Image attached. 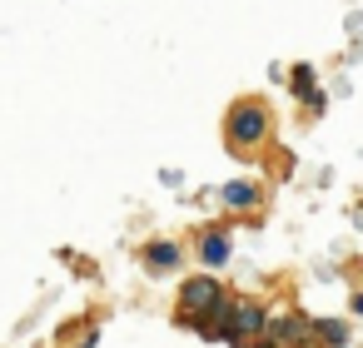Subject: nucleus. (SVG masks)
<instances>
[{
  "label": "nucleus",
  "mask_w": 363,
  "mask_h": 348,
  "mask_svg": "<svg viewBox=\"0 0 363 348\" xmlns=\"http://www.w3.org/2000/svg\"><path fill=\"white\" fill-rule=\"evenodd\" d=\"M318 338H323L328 348H343V343H348V323H338V318H318Z\"/></svg>",
  "instance_id": "9"
},
{
  "label": "nucleus",
  "mask_w": 363,
  "mask_h": 348,
  "mask_svg": "<svg viewBox=\"0 0 363 348\" xmlns=\"http://www.w3.org/2000/svg\"><path fill=\"white\" fill-rule=\"evenodd\" d=\"M224 303H229L224 284H219L214 274H194V279H184V284H179L174 323H179V328H194V333H209V323L224 313Z\"/></svg>",
  "instance_id": "1"
},
{
  "label": "nucleus",
  "mask_w": 363,
  "mask_h": 348,
  "mask_svg": "<svg viewBox=\"0 0 363 348\" xmlns=\"http://www.w3.org/2000/svg\"><path fill=\"white\" fill-rule=\"evenodd\" d=\"M219 199H224V209H229V214H254V209H259V199H264V189H259L254 179H229V184L219 189Z\"/></svg>",
  "instance_id": "6"
},
{
  "label": "nucleus",
  "mask_w": 363,
  "mask_h": 348,
  "mask_svg": "<svg viewBox=\"0 0 363 348\" xmlns=\"http://www.w3.org/2000/svg\"><path fill=\"white\" fill-rule=\"evenodd\" d=\"M353 313H363V293H353Z\"/></svg>",
  "instance_id": "10"
},
{
  "label": "nucleus",
  "mask_w": 363,
  "mask_h": 348,
  "mask_svg": "<svg viewBox=\"0 0 363 348\" xmlns=\"http://www.w3.org/2000/svg\"><path fill=\"white\" fill-rule=\"evenodd\" d=\"M259 338L274 343V348H318L323 343L318 338V323L303 318V313H269V323H264Z\"/></svg>",
  "instance_id": "3"
},
{
  "label": "nucleus",
  "mask_w": 363,
  "mask_h": 348,
  "mask_svg": "<svg viewBox=\"0 0 363 348\" xmlns=\"http://www.w3.org/2000/svg\"><path fill=\"white\" fill-rule=\"evenodd\" d=\"M269 135H274V115H269L264 100H234V105H229V115H224V145H229L234 155L264 150Z\"/></svg>",
  "instance_id": "2"
},
{
  "label": "nucleus",
  "mask_w": 363,
  "mask_h": 348,
  "mask_svg": "<svg viewBox=\"0 0 363 348\" xmlns=\"http://www.w3.org/2000/svg\"><path fill=\"white\" fill-rule=\"evenodd\" d=\"M194 254H199V264H204V269H219V264H229V254H234V239H229V229H204V234H199V244H194Z\"/></svg>",
  "instance_id": "7"
},
{
  "label": "nucleus",
  "mask_w": 363,
  "mask_h": 348,
  "mask_svg": "<svg viewBox=\"0 0 363 348\" xmlns=\"http://www.w3.org/2000/svg\"><path fill=\"white\" fill-rule=\"evenodd\" d=\"M289 90H294V100H303L308 115H323V110H328V95H323L313 65H294V70H289Z\"/></svg>",
  "instance_id": "5"
},
{
  "label": "nucleus",
  "mask_w": 363,
  "mask_h": 348,
  "mask_svg": "<svg viewBox=\"0 0 363 348\" xmlns=\"http://www.w3.org/2000/svg\"><path fill=\"white\" fill-rule=\"evenodd\" d=\"M264 323H269V308H264L259 298H234V303H229V323H224V338H219V343H229V348H249V343L264 333Z\"/></svg>",
  "instance_id": "4"
},
{
  "label": "nucleus",
  "mask_w": 363,
  "mask_h": 348,
  "mask_svg": "<svg viewBox=\"0 0 363 348\" xmlns=\"http://www.w3.org/2000/svg\"><path fill=\"white\" fill-rule=\"evenodd\" d=\"M140 259H145V269H150V274H169V269H179V264H184V249H179V244H169V239H150V244L140 249Z\"/></svg>",
  "instance_id": "8"
}]
</instances>
